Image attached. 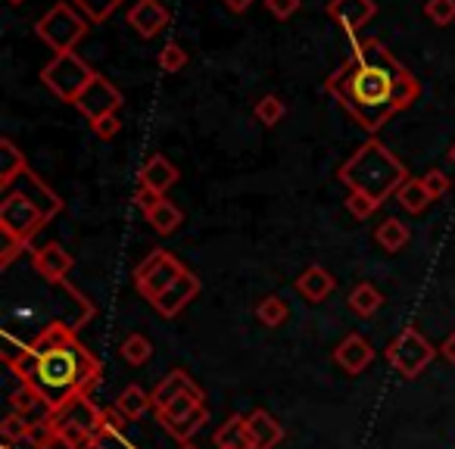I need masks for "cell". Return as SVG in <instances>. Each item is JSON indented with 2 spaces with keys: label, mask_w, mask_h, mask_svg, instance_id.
Here are the masks:
<instances>
[{
  "label": "cell",
  "mask_w": 455,
  "mask_h": 449,
  "mask_svg": "<svg viewBox=\"0 0 455 449\" xmlns=\"http://www.w3.org/2000/svg\"><path fill=\"white\" fill-rule=\"evenodd\" d=\"M328 94L368 134H378L396 113L409 109L421 84L378 38L353 41V53L328 76Z\"/></svg>",
  "instance_id": "1"
},
{
  "label": "cell",
  "mask_w": 455,
  "mask_h": 449,
  "mask_svg": "<svg viewBox=\"0 0 455 449\" xmlns=\"http://www.w3.org/2000/svg\"><path fill=\"white\" fill-rule=\"evenodd\" d=\"M16 372L57 412L69 399L88 397L91 387L100 381V362L78 343L69 322H53L28 343V356L16 365Z\"/></svg>",
  "instance_id": "2"
},
{
  "label": "cell",
  "mask_w": 455,
  "mask_h": 449,
  "mask_svg": "<svg viewBox=\"0 0 455 449\" xmlns=\"http://www.w3.org/2000/svg\"><path fill=\"white\" fill-rule=\"evenodd\" d=\"M60 209H63V200L32 169H26L13 188L4 190V200H0V231H4V237L28 244L53 215H60Z\"/></svg>",
  "instance_id": "3"
},
{
  "label": "cell",
  "mask_w": 455,
  "mask_h": 449,
  "mask_svg": "<svg viewBox=\"0 0 455 449\" xmlns=\"http://www.w3.org/2000/svg\"><path fill=\"white\" fill-rule=\"evenodd\" d=\"M337 178H340L349 190H362V194H368L374 203H384L393 190H399L409 181V169H405V163H399L378 138H371L337 169Z\"/></svg>",
  "instance_id": "4"
},
{
  "label": "cell",
  "mask_w": 455,
  "mask_h": 449,
  "mask_svg": "<svg viewBox=\"0 0 455 449\" xmlns=\"http://www.w3.org/2000/svg\"><path fill=\"white\" fill-rule=\"evenodd\" d=\"M47 428L72 449H94L97 434L103 428V409L88 397H76L66 405H60L51 415Z\"/></svg>",
  "instance_id": "5"
},
{
  "label": "cell",
  "mask_w": 455,
  "mask_h": 449,
  "mask_svg": "<svg viewBox=\"0 0 455 449\" xmlns=\"http://www.w3.org/2000/svg\"><path fill=\"white\" fill-rule=\"evenodd\" d=\"M94 76L97 72L91 69L76 51H69V53H57V57L41 69V84L51 88V94L57 97V100L76 103L78 94L88 88Z\"/></svg>",
  "instance_id": "6"
},
{
  "label": "cell",
  "mask_w": 455,
  "mask_h": 449,
  "mask_svg": "<svg viewBox=\"0 0 455 449\" xmlns=\"http://www.w3.org/2000/svg\"><path fill=\"white\" fill-rule=\"evenodd\" d=\"M35 35H38L53 53H69V51H76L78 41L88 35V20L78 16L69 4H57V7H51L35 22Z\"/></svg>",
  "instance_id": "7"
},
{
  "label": "cell",
  "mask_w": 455,
  "mask_h": 449,
  "mask_svg": "<svg viewBox=\"0 0 455 449\" xmlns=\"http://www.w3.org/2000/svg\"><path fill=\"white\" fill-rule=\"evenodd\" d=\"M436 353H440V349H434V343H430L421 331L409 325V328H403L390 341V347H387V362H390L393 372H399L403 378L411 381L436 359Z\"/></svg>",
  "instance_id": "8"
},
{
  "label": "cell",
  "mask_w": 455,
  "mask_h": 449,
  "mask_svg": "<svg viewBox=\"0 0 455 449\" xmlns=\"http://www.w3.org/2000/svg\"><path fill=\"white\" fill-rule=\"evenodd\" d=\"M184 272H188V266H184L178 256H172L169 250H153V253L134 269V287H138L140 297L153 303V300L163 297Z\"/></svg>",
  "instance_id": "9"
},
{
  "label": "cell",
  "mask_w": 455,
  "mask_h": 449,
  "mask_svg": "<svg viewBox=\"0 0 455 449\" xmlns=\"http://www.w3.org/2000/svg\"><path fill=\"white\" fill-rule=\"evenodd\" d=\"M122 94H119V88H116L109 78H103V76H94L91 78V84L88 88L78 94V100H76V109L82 116H88L91 122H97V119H103V116H113V113H119V107H122Z\"/></svg>",
  "instance_id": "10"
},
{
  "label": "cell",
  "mask_w": 455,
  "mask_h": 449,
  "mask_svg": "<svg viewBox=\"0 0 455 449\" xmlns=\"http://www.w3.org/2000/svg\"><path fill=\"white\" fill-rule=\"evenodd\" d=\"M328 16L355 41V35L378 16V4L374 0H331Z\"/></svg>",
  "instance_id": "11"
},
{
  "label": "cell",
  "mask_w": 455,
  "mask_h": 449,
  "mask_svg": "<svg viewBox=\"0 0 455 449\" xmlns=\"http://www.w3.org/2000/svg\"><path fill=\"white\" fill-rule=\"evenodd\" d=\"M32 266H35V272H38L44 281H51V285H66L76 260H72L69 250H66L63 244H44L41 250H35Z\"/></svg>",
  "instance_id": "12"
},
{
  "label": "cell",
  "mask_w": 455,
  "mask_h": 449,
  "mask_svg": "<svg viewBox=\"0 0 455 449\" xmlns=\"http://www.w3.org/2000/svg\"><path fill=\"white\" fill-rule=\"evenodd\" d=\"M196 293H200V278L188 269V272H184L181 278H178L175 285L163 293V297L153 300V309H156L163 318H175L178 312L188 309V303L196 297Z\"/></svg>",
  "instance_id": "13"
},
{
  "label": "cell",
  "mask_w": 455,
  "mask_h": 449,
  "mask_svg": "<svg viewBox=\"0 0 455 449\" xmlns=\"http://www.w3.org/2000/svg\"><path fill=\"white\" fill-rule=\"evenodd\" d=\"M128 26L140 35V38H156L165 26H169V10L159 0H138L128 10Z\"/></svg>",
  "instance_id": "14"
},
{
  "label": "cell",
  "mask_w": 455,
  "mask_h": 449,
  "mask_svg": "<svg viewBox=\"0 0 455 449\" xmlns=\"http://www.w3.org/2000/svg\"><path fill=\"white\" fill-rule=\"evenodd\" d=\"M374 359V347L365 341L362 334H347L334 349V362L343 368L347 374H359L371 365Z\"/></svg>",
  "instance_id": "15"
},
{
  "label": "cell",
  "mask_w": 455,
  "mask_h": 449,
  "mask_svg": "<svg viewBox=\"0 0 455 449\" xmlns=\"http://www.w3.org/2000/svg\"><path fill=\"white\" fill-rule=\"evenodd\" d=\"M247 437H250V449H275L284 440V428L266 409H256L253 415H247Z\"/></svg>",
  "instance_id": "16"
},
{
  "label": "cell",
  "mask_w": 455,
  "mask_h": 449,
  "mask_svg": "<svg viewBox=\"0 0 455 449\" xmlns=\"http://www.w3.org/2000/svg\"><path fill=\"white\" fill-rule=\"evenodd\" d=\"M293 287H297V293L306 300V303H324V300L334 293L337 281L324 266H309L303 275H299Z\"/></svg>",
  "instance_id": "17"
},
{
  "label": "cell",
  "mask_w": 455,
  "mask_h": 449,
  "mask_svg": "<svg viewBox=\"0 0 455 449\" xmlns=\"http://www.w3.org/2000/svg\"><path fill=\"white\" fill-rule=\"evenodd\" d=\"M10 409L20 412V415H26L32 424H47L53 415V405L47 403V399L41 397L32 384H26V387H20V390L10 393Z\"/></svg>",
  "instance_id": "18"
},
{
  "label": "cell",
  "mask_w": 455,
  "mask_h": 449,
  "mask_svg": "<svg viewBox=\"0 0 455 449\" xmlns=\"http://www.w3.org/2000/svg\"><path fill=\"white\" fill-rule=\"evenodd\" d=\"M184 393H203L200 387L194 384V378H190L188 372H181V368H175V372H169L163 381H159L156 387H153L150 399H153V409H165L169 403H175L178 397H184Z\"/></svg>",
  "instance_id": "19"
},
{
  "label": "cell",
  "mask_w": 455,
  "mask_h": 449,
  "mask_svg": "<svg viewBox=\"0 0 455 449\" xmlns=\"http://www.w3.org/2000/svg\"><path fill=\"white\" fill-rule=\"evenodd\" d=\"M138 184H144V188L156 190V194H165V190L175 188V184H178V169L169 163V159L163 156V153H153V156L147 159L144 165H140Z\"/></svg>",
  "instance_id": "20"
},
{
  "label": "cell",
  "mask_w": 455,
  "mask_h": 449,
  "mask_svg": "<svg viewBox=\"0 0 455 449\" xmlns=\"http://www.w3.org/2000/svg\"><path fill=\"white\" fill-rule=\"evenodd\" d=\"M94 449H138L132 440L125 437V418L113 409H103V428L97 434Z\"/></svg>",
  "instance_id": "21"
},
{
  "label": "cell",
  "mask_w": 455,
  "mask_h": 449,
  "mask_svg": "<svg viewBox=\"0 0 455 449\" xmlns=\"http://www.w3.org/2000/svg\"><path fill=\"white\" fill-rule=\"evenodd\" d=\"M26 169H28L26 153H22L10 138H0V188L4 190L13 188Z\"/></svg>",
  "instance_id": "22"
},
{
  "label": "cell",
  "mask_w": 455,
  "mask_h": 449,
  "mask_svg": "<svg viewBox=\"0 0 455 449\" xmlns=\"http://www.w3.org/2000/svg\"><path fill=\"white\" fill-rule=\"evenodd\" d=\"M150 409H153L150 393H147L144 387H138V384H128L125 390L116 397V412H119L125 421H140V418H144Z\"/></svg>",
  "instance_id": "23"
},
{
  "label": "cell",
  "mask_w": 455,
  "mask_h": 449,
  "mask_svg": "<svg viewBox=\"0 0 455 449\" xmlns=\"http://www.w3.org/2000/svg\"><path fill=\"white\" fill-rule=\"evenodd\" d=\"M374 241H378V247L387 250V253H399V250L409 247L411 231H409V225H405L403 219L390 215V219H384L378 225V231H374Z\"/></svg>",
  "instance_id": "24"
},
{
  "label": "cell",
  "mask_w": 455,
  "mask_h": 449,
  "mask_svg": "<svg viewBox=\"0 0 455 449\" xmlns=\"http://www.w3.org/2000/svg\"><path fill=\"white\" fill-rule=\"evenodd\" d=\"M215 449H250V437H247V415L235 412L228 418L219 430H215Z\"/></svg>",
  "instance_id": "25"
},
{
  "label": "cell",
  "mask_w": 455,
  "mask_h": 449,
  "mask_svg": "<svg viewBox=\"0 0 455 449\" xmlns=\"http://www.w3.org/2000/svg\"><path fill=\"white\" fill-rule=\"evenodd\" d=\"M147 221H150V229L156 231V235H172V231L181 229V221H184V212L175 206V203H169L163 196V200L156 203V206L147 212Z\"/></svg>",
  "instance_id": "26"
},
{
  "label": "cell",
  "mask_w": 455,
  "mask_h": 449,
  "mask_svg": "<svg viewBox=\"0 0 455 449\" xmlns=\"http://www.w3.org/2000/svg\"><path fill=\"white\" fill-rule=\"evenodd\" d=\"M203 393H184V397H178L175 403H169L165 409H159L156 412V418H159V424H163L165 430H172L175 424H181L184 418L190 415V412L196 409V405H203Z\"/></svg>",
  "instance_id": "27"
},
{
  "label": "cell",
  "mask_w": 455,
  "mask_h": 449,
  "mask_svg": "<svg viewBox=\"0 0 455 449\" xmlns=\"http://www.w3.org/2000/svg\"><path fill=\"white\" fill-rule=\"evenodd\" d=\"M349 309L355 312V316H362V318H371L374 312L384 306V293L378 291L374 285H368V281H362V285H355L353 287V293H349Z\"/></svg>",
  "instance_id": "28"
},
{
  "label": "cell",
  "mask_w": 455,
  "mask_h": 449,
  "mask_svg": "<svg viewBox=\"0 0 455 449\" xmlns=\"http://www.w3.org/2000/svg\"><path fill=\"white\" fill-rule=\"evenodd\" d=\"M396 200H399V206H403L405 212L421 215L424 209H427L430 203H434V196L427 194V188H424L421 178H409V181H405L403 188L396 190Z\"/></svg>",
  "instance_id": "29"
},
{
  "label": "cell",
  "mask_w": 455,
  "mask_h": 449,
  "mask_svg": "<svg viewBox=\"0 0 455 449\" xmlns=\"http://www.w3.org/2000/svg\"><path fill=\"white\" fill-rule=\"evenodd\" d=\"M256 318H259V325H266V328H281V325L291 318V306H287V300L278 297V293H268V297H262L259 303H256Z\"/></svg>",
  "instance_id": "30"
},
{
  "label": "cell",
  "mask_w": 455,
  "mask_h": 449,
  "mask_svg": "<svg viewBox=\"0 0 455 449\" xmlns=\"http://www.w3.org/2000/svg\"><path fill=\"white\" fill-rule=\"evenodd\" d=\"M119 356L128 365H147V362L153 359V343L147 341L144 334H128L125 341L119 343Z\"/></svg>",
  "instance_id": "31"
},
{
  "label": "cell",
  "mask_w": 455,
  "mask_h": 449,
  "mask_svg": "<svg viewBox=\"0 0 455 449\" xmlns=\"http://www.w3.org/2000/svg\"><path fill=\"white\" fill-rule=\"evenodd\" d=\"M284 113H287L284 100H281V97H275V94H266L259 103H256V119H259L266 128L278 125V122L284 119Z\"/></svg>",
  "instance_id": "32"
},
{
  "label": "cell",
  "mask_w": 455,
  "mask_h": 449,
  "mask_svg": "<svg viewBox=\"0 0 455 449\" xmlns=\"http://www.w3.org/2000/svg\"><path fill=\"white\" fill-rule=\"evenodd\" d=\"M35 428H38V424H32L26 415L10 409L7 418H4V424H0V437H4V443H10V440H20V437H28Z\"/></svg>",
  "instance_id": "33"
},
{
  "label": "cell",
  "mask_w": 455,
  "mask_h": 449,
  "mask_svg": "<svg viewBox=\"0 0 455 449\" xmlns=\"http://www.w3.org/2000/svg\"><path fill=\"white\" fill-rule=\"evenodd\" d=\"M72 4H76L91 22H107L122 0H72Z\"/></svg>",
  "instance_id": "34"
},
{
  "label": "cell",
  "mask_w": 455,
  "mask_h": 449,
  "mask_svg": "<svg viewBox=\"0 0 455 449\" xmlns=\"http://www.w3.org/2000/svg\"><path fill=\"white\" fill-rule=\"evenodd\" d=\"M184 66H188V51H184L181 44H165L163 51H159V69L165 72V76H175V72H181Z\"/></svg>",
  "instance_id": "35"
},
{
  "label": "cell",
  "mask_w": 455,
  "mask_h": 449,
  "mask_svg": "<svg viewBox=\"0 0 455 449\" xmlns=\"http://www.w3.org/2000/svg\"><path fill=\"white\" fill-rule=\"evenodd\" d=\"M424 16L440 28L452 26L455 22V0H427V4H424Z\"/></svg>",
  "instance_id": "36"
},
{
  "label": "cell",
  "mask_w": 455,
  "mask_h": 449,
  "mask_svg": "<svg viewBox=\"0 0 455 449\" xmlns=\"http://www.w3.org/2000/svg\"><path fill=\"white\" fill-rule=\"evenodd\" d=\"M378 209H380V203H374L368 194H362V190H349L347 212L353 215V219H368V215H374Z\"/></svg>",
  "instance_id": "37"
},
{
  "label": "cell",
  "mask_w": 455,
  "mask_h": 449,
  "mask_svg": "<svg viewBox=\"0 0 455 449\" xmlns=\"http://www.w3.org/2000/svg\"><path fill=\"white\" fill-rule=\"evenodd\" d=\"M0 356H4L7 368H16L28 356V343L26 341H16L10 331H4V349H0Z\"/></svg>",
  "instance_id": "38"
},
{
  "label": "cell",
  "mask_w": 455,
  "mask_h": 449,
  "mask_svg": "<svg viewBox=\"0 0 455 449\" xmlns=\"http://www.w3.org/2000/svg\"><path fill=\"white\" fill-rule=\"evenodd\" d=\"M424 181V188H427V194L434 196V200H440V196H446L449 194V188H452V181H449V175L446 172H440V169H430L427 175L421 178Z\"/></svg>",
  "instance_id": "39"
},
{
  "label": "cell",
  "mask_w": 455,
  "mask_h": 449,
  "mask_svg": "<svg viewBox=\"0 0 455 449\" xmlns=\"http://www.w3.org/2000/svg\"><path fill=\"white\" fill-rule=\"evenodd\" d=\"M91 128H94V134L100 140H113L116 134H119V128H122V122H119V116H103V119H97V122H91Z\"/></svg>",
  "instance_id": "40"
},
{
  "label": "cell",
  "mask_w": 455,
  "mask_h": 449,
  "mask_svg": "<svg viewBox=\"0 0 455 449\" xmlns=\"http://www.w3.org/2000/svg\"><path fill=\"white\" fill-rule=\"evenodd\" d=\"M266 10L275 20H291L299 10V0H266Z\"/></svg>",
  "instance_id": "41"
},
{
  "label": "cell",
  "mask_w": 455,
  "mask_h": 449,
  "mask_svg": "<svg viewBox=\"0 0 455 449\" xmlns=\"http://www.w3.org/2000/svg\"><path fill=\"white\" fill-rule=\"evenodd\" d=\"M26 250H28L26 241H13V237H7V244H4V253H0V266L10 269V266H13L16 256L26 253Z\"/></svg>",
  "instance_id": "42"
},
{
  "label": "cell",
  "mask_w": 455,
  "mask_h": 449,
  "mask_svg": "<svg viewBox=\"0 0 455 449\" xmlns=\"http://www.w3.org/2000/svg\"><path fill=\"white\" fill-rule=\"evenodd\" d=\"M134 200H138V206L144 209V215H147L153 206H156L159 200H163V194H156V190H150V188H144V184H138V194H134Z\"/></svg>",
  "instance_id": "43"
},
{
  "label": "cell",
  "mask_w": 455,
  "mask_h": 449,
  "mask_svg": "<svg viewBox=\"0 0 455 449\" xmlns=\"http://www.w3.org/2000/svg\"><path fill=\"white\" fill-rule=\"evenodd\" d=\"M440 356L449 362V365H455V334H449L446 341L440 343Z\"/></svg>",
  "instance_id": "44"
},
{
  "label": "cell",
  "mask_w": 455,
  "mask_h": 449,
  "mask_svg": "<svg viewBox=\"0 0 455 449\" xmlns=\"http://www.w3.org/2000/svg\"><path fill=\"white\" fill-rule=\"evenodd\" d=\"M250 4H253V0H225V7L235 10V13H243V10H247Z\"/></svg>",
  "instance_id": "45"
},
{
  "label": "cell",
  "mask_w": 455,
  "mask_h": 449,
  "mask_svg": "<svg viewBox=\"0 0 455 449\" xmlns=\"http://www.w3.org/2000/svg\"><path fill=\"white\" fill-rule=\"evenodd\" d=\"M7 4H13V7H20V4H26V0H7Z\"/></svg>",
  "instance_id": "46"
},
{
  "label": "cell",
  "mask_w": 455,
  "mask_h": 449,
  "mask_svg": "<svg viewBox=\"0 0 455 449\" xmlns=\"http://www.w3.org/2000/svg\"><path fill=\"white\" fill-rule=\"evenodd\" d=\"M178 449H196V446H190V443H181V446H178Z\"/></svg>",
  "instance_id": "47"
},
{
  "label": "cell",
  "mask_w": 455,
  "mask_h": 449,
  "mask_svg": "<svg viewBox=\"0 0 455 449\" xmlns=\"http://www.w3.org/2000/svg\"><path fill=\"white\" fill-rule=\"evenodd\" d=\"M449 159H452V163H455V147H452V150H449Z\"/></svg>",
  "instance_id": "48"
}]
</instances>
